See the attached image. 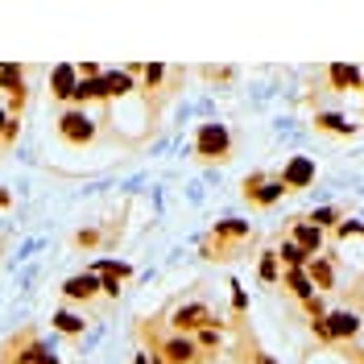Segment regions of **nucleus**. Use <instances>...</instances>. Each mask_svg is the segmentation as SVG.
Listing matches in <instances>:
<instances>
[{"instance_id": "obj_28", "label": "nucleus", "mask_w": 364, "mask_h": 364, "mask_svg": "<svg viewBox=\"0 0 364 364\" xmlns=\"http://www.w3.org/2000/svg\"><path fill=\"white\" fill-rule=\"evenodd\" d=\"M95 240H99V236H95V232H79V236H75V244H83V248H91V244H95Z\"/></svg>"}, {"instance_id": "obj_30", "label": "nucleus", "mask_w": 364, "mask_h": 364, "mask_svg": "<svg viewBox=\"0 0 364 364\" xmlns=\"http://www.w3.org/2000/svg\"><path fill=\"white\" fill-rule=\"evenodd\" d=\"M8 203H13V195H8V190L0 186V207H8Z\"/></svg>"}, {"instance_id": "obj_11", "label": "nucleus", "mask_w": 364, "mask_h": 364, "mask_svg": "<svg viewBox=\"0 0 364 364\" xmlns=\"http://www.w3.org/2000/svg\"><path fill=\"white\" fill-rule=\"evenodd\" d=\"M95 294H99V277L91 270H83V273H75V277L62 281V298H71V302H91Z\"/></svg>"}, {"instance_id": "obj_24", "label": "nucleus", "mask_w": 364, "mask_h": 364, "mask_svg": "<svg viewBox=\"0 0 364 364\" xmlns=\"http://www.w3.org/2000/svg\"><path fill=\"white\" fill-rule=\"evenodd\" d=\"M302 307H307V315H311V318H327V302H323L318 294H311V298H307Z\"/></svg>"}, {"instance_id": "obj_31", "label": "nucleus", "mask_w": 364, "mask_h": 364, "mask_svg": "<svg viewBox=\"0 0 364 364\" xmlns=\"http://www.w3.org/2000/svg\"><path fill=\"white\" fill-rule=\"evenodd\" d=\"M4 125H8V112H4V108H0V129H4Z\"/></svg>"}, {"instance_id": "obj_9", "label": "nucleus", "mask_w": 364, "mask_h": 364, "mask_svg": "<svg viewBox=\"0 0 364 364\" xmlns=\"http://www.w3.org/2000/svg\"><path fill=\"white\" fill-rule=\"evenodd\" d=\"M0 91L8 95L13 112H21V104H25V71H21L17 62H0ZM13 112H8V116H13Z\"/></svg>"}, {"instance_id": "obj_20", "label": "nucleus", "mask_w": 364, "mask_h": 364, "mask_svg": "<svg viewBox=\"0 0 364 364\" xmlns=\"http://www.w3.org/2000/svg\"><path fill=\"white\" fill-rule=\"evenodd\" d=\"M50 323H54V327H58L62 335H83V327H88V318H83V315H75V311H66V307H62L58 315L50 318Z\"/></svg>"}, {"instance_id": "obj_14", "label": "nucleus", "mask_w": 364, "mask_h": 364, "mask_svg": "<svg viewBox=\"0 0 364 364\" xmlns=\"http://www.w3.org/2000/svg\"><path fill=\"white\" fill-rule=\"evenodd\" d=\"M75 88H79V71H75V62H58L54 75H50V95H54V99H71Z\"/></svg>"}, {"instance_id": "obj_4", "label": "nucleus", "mask_w": 364, "mask_h": 364, "mask_svg": "<svg viewBox=\"0 0 364 364\" xmlns=\"http://www.w3.org/2000/svg\"><path fill=\"white\" fill-rule=\"evenodd\" d=\"M170 327H174V335H195L203 327H216V311L207 302H182L170 315Z\"/></svg>"}, {"instance_id": "obj_16", "label": "nucleus", "mask_w": 364, "mask_h": 364, "mask_svg": "<svg viewBox=\"0 0 364 364\" xmlns=\"http://www.w3.org/2000/svg\"><path fill=\"white\" fill-rule=\"evenodd\" d=\"M307 277H311V286L315 290H335V261L331 257H311V265H307Z\"/></svg>"}, {"instance_id": "obj_12", "label": "nucleus", "mask_w": 364, "mask_h": 364, "mask_svg": "<svg viewBox=\"0 0 364 364\" xmlns=\"http://www.w3.org/2000/svg\"><path fill=\"white\" fill-rule=\"evenodd\" d=\"M290 240H294V244H298L302 253L318 257V253H323V240H327V236H323V232H318V227L311 224L307 216H302V220H294V224H290Z\"/></svg>"}, {"instance_id": "obj_5", "label": "nucleus", "mask_w": 364, "mask_h": 364, "mask_svg": "<svg viewBox=\"0 0 364 364\" xmlns=\"http://www.w3.org/2000/svg\"><path fill=\"white\" fill-rule=\"evenodd\" d=\"M281 195H286V186H281V178H277V174L257 170V174H248V178H244V199H248L253 207H273Z\"/></svg>"}, {"instance_id": "obj_18", "label": "nucleus", "mask_w": 364, "mask_h": 364, "mask_svg": "<svg viewBox=\"0 0 364 364\" xmlns=\"http://www.w3.org/2000/svg\"><path fill=\"white\" fill-rule=\"evenodd\" d=\"M315 129H323V133H335V136H352V133H356V125H348V116H340V112H318V116H315Z\"/></svg>"}, {"instance_id": "obj_19", "label": "nucleus", "mask_w": 364, "mask_h": 364, "mask_svg": "<svg viewBox=\"0 0 364 364\" xmlns=\"http://www.w3.org/2000/svg\"><path fill=\"white\" fill-rule=\"evenodd\" d=\"M281 281H286V286H290V294H294V298H302V302L315 294V286H311L307 270H286V273H281Z\"/></svg>"}, {"instance_id": "obj_23", "label": "nucleus", "mask_w": 364, "mask_h": 364, "mask_svg": "<svg viewBox=\"0 0 364 364\" xmlns=\"http://www.w3.org/2000/svg\"><path fill=\"white\" fill-rule=\"evenodd\" d=\"M120 281H125L120 273H104V277H99V294H108V298H120Z\"/></svg>"}, {"instance_id": "obj_22", "label": "nucleus", "mask_w": 364, "mask_h": 364, "mask_svg": "<svg viewBox=\"0 0 364 364\" xmlns=\"http://www.w3.org/2000/svg\"><path fill=\"white\" fill-rule=\"evenodd\" d=\"M307 220H311V224H315L318 232H327V227H335V224H340L344 216H340V207H318V211H311Z\"/></svg>"}, {"instance_id": "obj_10", "label": "nucleus", "mask_w": 364, "mask_h": 364, "mask_svg": "<svg viewBox=\"0 0 364 364\" xmlns=\"http://www.w3.org/2000/svg\"><path fill=\"white\" fill-rule=\"evenodd\" d=\"M327 331H331V340H335V344H340V340H356V335H360V315H356L352 307L327 311Z\"/></svg>"}, {"instance_id": "obj_6", "label": "nucleus", "mask_w": 364, "mask_h": 364, "mask_svg": "<svg viewBox=\"0 0 364 364\" xmlns=\"http://www.w3.org/2000/svg\"><path fill=\"white\" fill-rule=\"evenodd\" d=\"M281 186H286V195L290 190H307L311 182H315V158H307V153H294L286 166H281Z\"/></svg>"}, {"instance_id": "obj_29", "label": "nucleus", "mask_w": 364, "mask_h": 364, "mask_svg": "<svg viewBox=\"0 0 364 364\" xmlns=\"http://www.w3.org/2000/svg\"><path fill=\"white\" fill-rule=\"evenodd\" d=\"M253 364H277V360H273L270 352H257V356H253Z\"/></svg>"}, {"instance_id": "obj_32", "label": "nucleus", "mask_w": 364, "mask_h": 364, "mask_svg": "<svg viewBox=\"0 0 364 364\" xmlns=\"http://www.w3.org/2000/svg\"><path fill=\"white\" fill-rule=\"evenodd\" d=\"M360 91H364V66H360Z\"/></svg>"}, {"instance_id": "obj_2", "label": "nucleus", "mask_w": 364, "mask_h": 364, "mask_svg": "<svg viewBox=\"0 0 364 364\" xmlns=\"http://www.w3.org/2000/svg\"><path fill=\"white\" fill-rule=\"evenodd\" d=\"M99 133V125H95V116H91L88 108H66L62 116H58V136L66 141V145H91Z\"/></svg>"}, {"instance_id": "obj_26", "label": "nucleus", "mask_w": 364, "mask_h": 364, "mask_svg": "<svg viewBox=\"0 0 364 364\" xmlns=\"http://www.w3.org/2000/svg\"><path fill=\"white\" fill-rule=\"evenodd\" d=\"M17 133H21V120H17V116H8V125L0 129V141H4V145H13V141H17Z\"/></svg>"}, {"instance_id": "obj_3", "label": "nucleus", "mask_w": 364, "mask_h": 364, "mask_svg": "<svg viewBox=\"0 0 364 364\" xmlns=\"http://www.w3.org/2000/svg\"><path fill=\"white\" fill-rule=\"evenodd\" d=\"M153 356H162V364H203V352L190 335H162L153 340Z\"/></svg>"}, {"instance_id": "obj_8", "label": "nucleus", "mask_w": 364, "mask_h": 364, "mask_svg": "<svg viewBox=\"0 0 364 364\" xmlns=\"http://www.w3.org/2000/svg\"><path fill=\"white\" fill-rule=\"evenodd\" d=\"M13 364H62V360L50 352V344H42L34 331H25V340H21L17 352H13Z\"/></svg>"}, {"instance_id": "obj_13", "label": "nucleus", "mask_w": 364, "mask_h": 364, "mask_svg": "<svg viewBox=\"0 0 364 364\" xmlns=\"http://www.w3.org/2000/svg\"><path fill=\"white\" fill-rule=\"evenodd\" d=\"M248 220H216V227H211V240H216V253L211 257H220L224 253V244H232V240H248Z\"/></svg>"}, {"instance_id": "obj_7", "label": "nucleus", "mask_w": 364, "mask_h": 364, "mask_svg": "<svg viewBox=\"0 0 364 364\" xmlns=\"http://www.w3.org/2000/svg\"><path fill=\"white\" fill-rule=\"evenodd\" d=\"M136 75H141V66L104 71V75H99V79H104V99H125V95H133V91H136Z\"/></svg>"}, {"instance_id": "obj_15", "label": "nucleus", "mask_w": 364, "mask_h": 364, "mask_svg": "<svg viewBox=\"0 0 364 364\" xmlns=\"http://www.w3.org/2000/svg\"><path fill=\"white\" fill-rule=\"evenodd\" d=\"M327 83H331V91H360V66L331 62L327 66Z\"/></svg>"}, {"instance_id": "obj_1", "label": "nucleus", "mask_w": 364, "mask_h": 364, "mask_svg": "<svg viewBox=\"0 0 364 364\" xmlns=\"http://www.w3.org/2000/svg\"><path fill=\"white\" fill-rule=\"evenodd\" d=\"M195 153H199L203 162H227V158H232V133H227L220 120L199 125V133H195Z\"/></svg>"}, {"instance_id": "obj_25", "label": "nucleus", "mask_w": 364, "mask_h": 364, "mask_svg": "<svg viewBox=\"0 0 364 364\" xmlns=\"http://www.w3.org/2000/svg\"><path fill=\"white\" fill-rule=\"evenodd\" d=\"M311 335H315L318 344H335L331 331H327V318H311Z\"/></svg>"}, {"instance_id": "obj_27", "label": "nucleus", "mask_w": 364, "mask_h": 364, "mask_svg": "<svg viewBox=\"0 0 364 364\" xmlns=\"http://www.w3.org/2000/svg\"><path fill=\"white\" fill-rule=\"evenodd\" d=\"M232 307H236V311H244V307H248V298H244V290H240L236 281H232Z\"/></svg>"}, {"instance_id": "obj_33", "label": "nucleus", "mask_w": 364, "mask_h": 364, "mask_svg": "<svg viewBox=\"0 0 364 364\" xmlns=\"http://www.w3.org/2000/svg\"><path fill=\"white\" fill-rule=\"evenodd\" d=\"M0 364H4V360H0Z\"/></svg>"}, {"instance_id": "obj_21", "label": "nucleus", "mask_w": 364, "mask_h": 364, "mask_svg": "<svg viewBox=\"0 0 364 364\" xmlns=\"http://www.w3.org/2000/svg\"><path fill=\"white\" fill-rule=\"evenodd\" d=\"M257 273H261V281H265V286H277V281H281V261H277V253H273V248H265V253H261V265H257Z\"/></svg>"}, {"instance_id": "obj_17", "label": "nucleus", "mask_w": 364, "mask_h": 364, "mask_svg": "<svg viewBox=\"0 0 364 364\" xmlns=\"http://www.w3.org/2000/svg\"><path fill=\"white\" fill-rule=\"evenodd\" d=\"M273 253H277V261H281L286 270H307V265H311V253H302L290 236H286V240H281V248H273Z\"/></svg>"}]
</instances>
